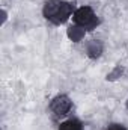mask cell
Listing matches in <instances>:
<instances>
[{
	"label": "cell",
	"instance_id": "6da1fadb",
	"mask_svg": "<svg viewBox=\"0 0 128 130\" xmlns=\"http://www.w3.org/2000/svg\"><path fill=\"white\" fill-rule=\"evenodd\" d=\"M42 14L48 21H51L54 24H62L71 17L72 6H71V3L63 2V0H48L44 5Z\"/></svg>",
	"mask_w": 128,
	"mask_h": 130
},
{
	"label": "cell",
	"instance_id": "7a4b0ae2",
	"mask_svg": "<svg viewBox=\"0 0 128 130\" xmlns=\"http://www.w3.org/2000/svg\"><path fill=\"white\" fill-rule=\"evenodd\" d=\"M74 21L78 26H83L88 30H92L98 26V18L95 17L92 8L89 6H81L74 12Z\"/></svg>",
	"mask_w": 128,
	"mask_h": 130
},
{
	"label": "cell",
	"instance_id": "3957f363",
	"mask_svg": "<svg viewBox=\"0 0 128 130\" xmlns=\"http://www.w3.org/2000/svg\"><path fill=\"white\" fill-rule=\"evenodd\" d=\"M71 100L68 95H63V94H60V95H57V97H54L51 100V104H50V107H51V110L56 113V115H65V113H68L69 112V109H71Z\"/></svg>",
	"mask_w": 128,
	"mask_h": 130
},
{
	"label": "cell",
	"instance_id": "277c9868",
	"mask_svg": "<svg viewBox=\"0 0 128 130\" xmlns=\"http://www.w3.org/2000/svg\"><path fill=\"white\" fill-rule=\"evenodd\" d=\"M102 50H104V45L99 39H92L88 42L86 45V52H88V56L92 58V59H96L102 55Z\"/></svg>",
	"mask_w": 128,
	"mask_h": 130
},
{
	"label": "cell",
	"instance_id": "5b68a950",
	"mask_svg": "<svg viewBox=\"0 0 128 130\" xmlns=\"http://www.w3.org/2000/svg\"><path fill=\"white\" fill-rule=\"evenodd\" d=\"M66 35H68V38H69L71 41L78 42V41H81V39L84 38V35H86V29H84L83 26L74 24V26H69V27H68Z\"/></svg>",
	"mask_w": 128,
	"mask_h": 130
},
{
	"label": "cell",
	"instance_id": "8992f818",
	"mask_svg": "<svg viewBox=\"0 0 128 130\" xmlns=\"http://www.w3.org/2000/svg\"><path fill=\"white\" fill-rule=\"evenodd\" d=\"M59 130H83V126L77 120H68V121L60 124Z\"/></svg>",
	"mask_w": 128,
	"mask_h": 130
},
{
	"label": "cell",
	"instance_id": "52a82bcc",
	"mask_svg": "<svg viewBox=\"0 0 128 130\" xmlns=\"http://www.w3.org/2000/svg\"><path fill=\"white\" fill-rule=\"evenodd\" d=\"M122 73H124V68L119 65V67H116L112 73H109L107 74V80H110V82H113V80H116V79H119L121 76H122Z\"/></svg>",
	"mask_w": 128,
	"mask_h": 130
},
{
	"label": "cell",
	"instance_id": "ba28073f",
	"mask_svg": "<svg viewBox=\"0 0 128 130\" xmlns=\"http://www.w3.org/2000/svg\"><path fill=\"white\" fill-rule=\"evenodd\" d=\"M107 130H127L124 126H121V124H112V126H109Z\"/></svg>",
	"mask_w": 128,
	"mask_h": 130
},
{
	"label": "cell",
	"instance_id": "9c48e42d",
	"mask_svg": "<svg viewBox=\"0 0 128 130\" xmlns=\"http://www.w3.org/2000/svg\"><path fill=\"white\" fill-rule=\"evenodd\" d=\"M6 20H8V14H6V11L3 9V11H2V24H5Z\"/></svg>",
	"mask_w": 128,
	"mask_h": 130
},
{
	"label": "cell",
	"instance_id": "30bf717a",
	"mask_svg": "<svg viewBox=\"0 0 128 130\" xmlns=\"http://www.w3.org/2000/svg\"><path fill=\"white\" fill-rule=\"evenodd\" d=\"M127 107H128V101H127Z\"/></svg>",
	"mask_w": 128,
	"mask_h": 130
}]
</instances>
